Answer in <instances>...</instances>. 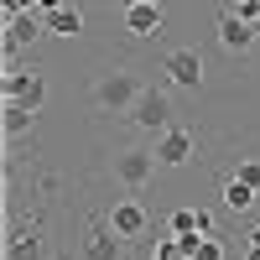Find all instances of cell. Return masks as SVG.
Segmentation results:
<instances>
[{"label": "cell", "instance_id": "1", "mask_svg": "<svg viewBox=\"0 0 260 260\" xmlns=\"http://www.w3.org/2000/svg\"><path fill=\"white\" fill-rule=\"evenodd\" d=\"M141 89H146V83L130 73V68H110V73L94 78V104H99L104 115H130V104L141 99Z\"/></svg>", "mask_w": 260, "mask_h": 260}, {"label": "cell", "instance_id": "2", "mask_svg": "<svg viewBox=\"0 0 260 260\" xmlns=\"http://www.w3.org/2000/svg\"><path fill=\"white\" fill-rule=\"evenodd\" d=\"M156 151H146V146H120L115 151V156H110V172H115V177L130 187V192H141L151 177H156Z\"/></svg>", "mask_w": 260, "mask_h": 260}, {"label": "cell", "instance_id": "3", "mask_svg": "<svg viewBox=\"0 0 260 260\" xmlns=\"http://www.w3.org/2000/svg\"><path fill=\"white\" fill-rule=\"evenodd\" d=\"M172 115H177V110H172V94L167 89H141V99L136 104H130V125H136V130H151V136H161V130L172 125Z\"/></svg>", "mask_w": 260, "mask_h": 260}, {"label": "cell", "instance_id": "4", "mask_svg": "<svg viewBox=\"0 0 260 260\" xmlns=\"http://www.w3.org/2000/svg\"><path fill=\"white\" fill-rule=\"evenodd\" d=\"M37 37H47V16H37V11H16V16H6V42H0V52H6V68L16 62L21 47H31Z\"/></svg>", "mask_w": 260, "mask_h": 260}, {"label": "cell", "instance_id": "5", "mask_svg": "<svg viewBox=\"0 0 260 260\" xmlns=\"http://www.w3.org/2000/svg\"><path fill=\"white\" fill-rule=\"evenodd\" d=\"M0 94L31 104V110H42V104H47V78H42L37 68H16V62H11L6 78H0Z\"/></svg>", "mask_w": 260, "mask_h": 260}, {"label": "cell", "instance_id": "6", "mask_svg": "<svg viewBox=\"0 0 260 260\" xmlns=\"http://www.w3.org/2000/svg\"><path fill=\"white\" fill-rule=\"evenodd\" d=\"M104 219H110V229L120 234V240H146V229H151V213L141 198H115L110 208H104Z\"/></svg>", "mask_w": 260, "mask_h": 260}, {"label": "cell", "instance_id": "7", "mask_svg": "<svg viewBox=\"0 0 260 260\" xmlns=\"http://www.w3.org/2000/svg\"><path fill=\"white\" fill-rule=\"evenodd\" d=\"M151 151H156V161H161V167H187L192 156H198V136H192L187 125H167Z\"/></svg>", "mask_w": 260, "mask_h": 260}, {"label": "cell", "instance_id": "8", "mask_svg": "<svg viewBox=\"0 0 260 260\" xmlns=\"http://www.w3.org/2000/svg\"><path fill=\"white\" fill-rule=\"evenodd\" d=\"M260 42V21H250V16H240V11H219V47L224 52H250Z\"/></svg>", "mask_w": 260, "mask_h": 260}, {"label": "cell", "instance_id": "9", "mask_svg": "<svg viewBox=\"0 0 260 260\" xmlns=\"http://www.w3.org/2000/svg\"><path fill=\"white\" fill-rule=\"evenodd\" d=\"M161 73L177 83V89H203V52L198 47H172L167 62H161Z\"/></svg>", "mask_w": 260, "mask_h": 260}, {"label": "cell", "instance_id": "10", "mask_svg": "<svg viewBox=\"0 0 260 260\" xmlns=\"http://www.w3.org/2000/svg\"><path fill=\"white\" fill-rule=\"evenodd\" d=\"M83 260H125V240L110 229V219H94L83 229Z\"/></svg>", "mask_w": 260, "mask_h": 260}, {"label": "cell", "instance_id": "11", "mask_svg": "<svg viewBox=\"0 0 260 260\" xmlns=\"http://www.w3.org/2000/svg\"><path fill=\"white\" fill-rule=\"evenodd\" d=\"M6 260H42V219L16 224L6 240Z\"/></svg>", "mask_w": 260, "mask_h": 260}, {"label": "cell", "instance_id": "12", "mask_svg": "<svg viewBox=\"0 0 260 260\" xmlns=\"http://www.w3.org/2000/svg\"><path fill=\"white\" fill-rule=\"evenodd\" d=\"M0 130H6V141H21L26 130H37V110H31V104H21V99H6Z\"/></svg>", "mask_w": 260, "mask_h": 260}, {"label": "cell", "instance_id": "13", "mask_svg": "<svg viewBox=\"0 0 260 260\" xmlns=\"http://www.w3.org/2000/svg\"><path fill=\"white\" fill-rule=\"evenodd\" d=\"M161 6H130L125 11V31L130 37H161Z\"/></svg>", "mask_w": 260, "mask_h": 260}, {"label": "cell", "instance_id": "14", "mask_svg": "<svg viewBox=\"0 0 260 260\" xmlns=\"http://www.w3.org/2000/svg\"><path fill=\"white\" fill-rule=\"evenodd\" d=\"M255 192H260V187H250L245 177H224L219 198H224V208H229V213H245V208H255Z\"/></svg>", "mask_w": 260, "mask_h": 260}, {"label": "cell", "instance_id": "15", "mask_svg": "<svg viewBox=\"0 0 260 260\" xmlns=\"http://www.w3.org/2000/svg\"><path fill=\"white\" fill-rule=\"evenodd\" d=\"M78 31H83V11L78 6H62V11L47 16V37H78Z\"/></svg>", "mask_w": 260, "mask_h": 260}, {"label": "cell", "instance_id": "16", "mask_svg": "<svg viewBox=\"0 0 260 260\" xmlns=\"http://www.w3.org/2000/svg\"><path fill=\"white\" fill-rule=\"evenodd\" d=\"M167 229L172 234H203V208H172L167 213Z\"/></svg>", "mask_w": 260, "mask_h": 260}, {"label": "cell", "instance_id": "17", "mask_svg": "<svg viewBox=\"0 0 260 260\" xmlns=\"http://www.w3.org/2000/svg\"><path fill=\"white\" fill-rule=\"evenodd\" d=\"M151 260H187V245L177 240V234H167V240L151 245Z\"/></svg>", "mask_w": 260, "mask_h": 260}, {"label": "cell", "instance_id": "18", "mask_svg": "<svg viewBox=\"0 0 260 260\" xmlns=\"http://www.w3.org/2000/svg\"><path fill=\"white\" fill-rule=\"evenodd\" d=\"M234 177H245L250 187H260V161L250 156V161H240V167H234Z\"/></svg>", "mask_w": 260, "mask_h": 260}, {"label": "cell", "instance_id": "19", "mask_svg": "<svg viewBox=\"0 0 260 260\" xmlns=\"http://www.w3.org/2000/svg\"><path fill=\"white\" fill-rule=\"evenodd\" d=\"M68 0H37V16H52V11H62Z\"/></svg>", "mask_w": 260, "mask_h": 260}, {"label": "cell", "instance_id": "20", "mask_svg": "<svg viewBox=\"0 0 260 260\" xmlns=\"http://www.w3.org/2000/svg\"><path fill=\"white\" fill-rule=\"evenodd\" d=\"M16 11H37V0H6V16H16Z\"/></svg>", "mask_w": 260, "mask_h": 260}, {"label": "cell", "instance_id": "21", "mask_svg": "<svg viewBox=\"0 0 260 260\" xmlns=\"http://www.w3.org/2000/svg\"><path fill=\"white\" fill-rule=\"evenodd\" d=\"M245 260H260V245H250V250H245Z\"/></svg>", "mask_w": 260, "mask_h": 260}, {"label": "cell", "instance_id": "22", "mask_svg": "<svg viewBox=\"0 0 260 260\" xmlns=\"http://www.w3.org/2000/svg\"><path fill=\"white\" fill-rule=\"evenodd\" d=\"M250 245H260V224H255V229H250Z\"/></svg>", "mask_w": 260, "mask_h": 260}, {"label": "cell", "instance_id": "23", "mask_svg": "<svg viewBox=\"0 0 260 260\" xmlns=\"http://www.w3.org/2000/svg\"><path fill=\"white\" fill-rule=\"evenodd\" d=\"M141 6H161V0H141Z\"/></svg>", "mask_w": 260, "mask_h": 260}]
</instances>
